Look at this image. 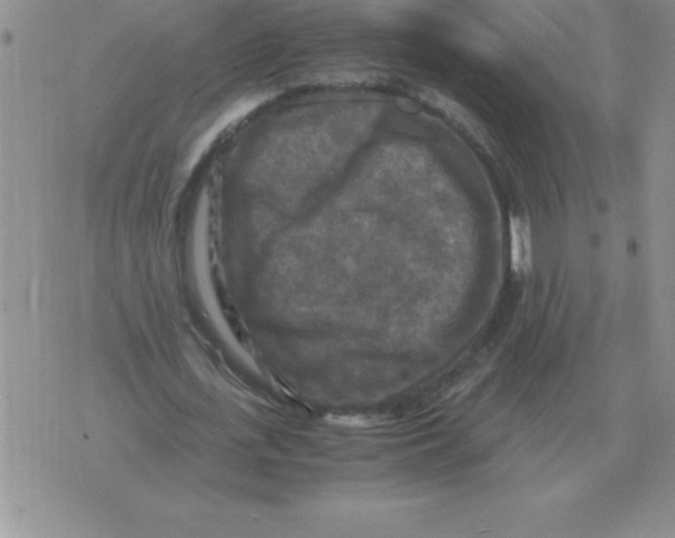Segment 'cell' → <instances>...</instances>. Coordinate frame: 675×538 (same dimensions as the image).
Segmentation results:
<instances>
[{"label": "cell", "instance_id": "6da1fadb", "mask_svg": "<svg viewBox=\"0 0 675 538\" xmlns=\"http://www.w3.org/2000/svg\"><path fill=\"white\" fill-rule=\"evenodd\" d=\"M511 232V267L518 274H526L532 271L533 254L531 231L525 219L512 217Z\"/></svg>", "mask_w": 675, "mask_h": 538}, {"label": "cell", "instance_id": "7a4b0ae2", "mask_svg": "<svg viewBox=\"0 0 675 538\" xmlns=\"http://www.w3.org/2000/svg\"><path fill=\"white\" fill-rule=\"evenodd\" d=\"M421 99L434 106L436 110L444 112L445 115L449 116L450 119L456 121L458 125L465 126L468 131L478 133V127L474 125L473 118L468 116L467 111L462 106L447 98V96L436 93V91L429 90L421 94Z\"/></svg>", "mask_w": 675, "mask_h": 538}]
</instances>
